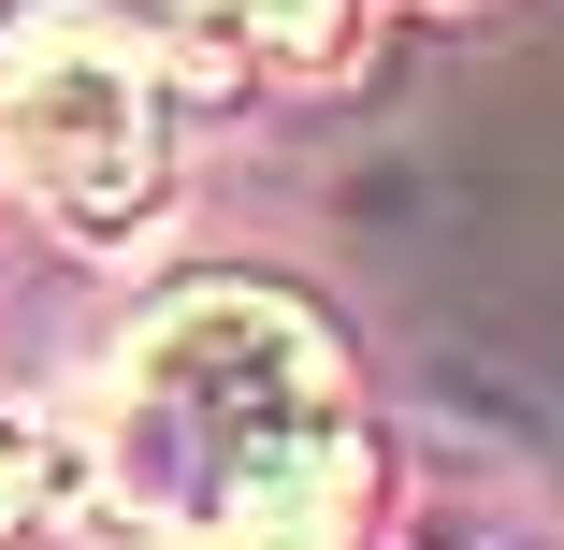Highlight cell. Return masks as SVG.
Segmentation results:
<instances>
[{
    "label": "cell",
    "mask_w": 564,
    "mask_h": 550,
    "mask_svg": "<svg viewBox=\"0 0 564 550\" xmlns=\"http://www.w3.org/2000/svg\"><path fill=\"white\" fill-rule=\"evenodd\" d=\"M348 434V363L290 290H174L101 377L87 420V507L101 550H203L261 493L318 478Z\"/></svg>",
    "instance_id": "1"
},
{
    "label": "cell",
    "mask_w": 564,
    "mask_h": 550,
    "mask_svg": "<svg viewBox=\"0 0 564 550\" xmlns=\"http://www.w3.org/2000/svg\"><path fill=\"white\" fill-rule=\"evenodd\" d=\"M0 160L44 217L73 233H131L174 188V101L160 58L101 15V0H44L0 30Z\"/></svg>",
    "instance_id": "2"
},
{
    "label": "cell",
    "mask_w": 564,
    "mask_h": 550,
    "mask_svg": "<svg viewBox=\"0 0 564 550\" xmlns=\"http://www.w3.org/2000/svg\"><path fill=\"white\" fill-rule=\"evenodd\" d=\"M348 521H362V450H333L318 478H290V493H261L247 521H217L203 550H348Z\"/></svg>",
    "instance_id": "3"
},
{
    "label": "cell",
    "mask_w": 564,
    "mask_h": 550,
    "mask_svg": "<svg viewBox=\"0 0 564 550\" xmlns=\"http://www.w3.org/2000/svg\"><path fill=\"white\" fill-rule=\"evenodd\" d=\"M203 30H232V44H333L348 30V0H188Z\"/></svg>",
    "instance_id": "4"
},
{
    "label": "cell",
    "mask_w": 564,
    "mask_h": 550,
    "mask_svg": "<svg viewBox=\"0 0 564 550\" xmlns=\"http://www.w3.org/2000/svg\"><path fill=\"white\" fill-rule=\"evenodd\" d=\"M0 536H15V478H0Z\"/></svg>",
    "instance_id": "5"
}]
</instances>
